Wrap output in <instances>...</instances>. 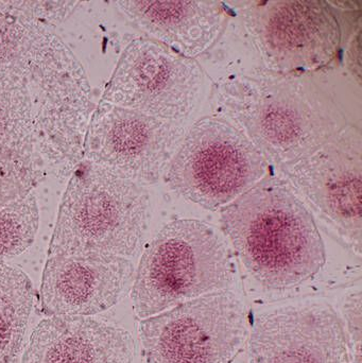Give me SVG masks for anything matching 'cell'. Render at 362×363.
Masks as SVG:
<instances>
[{
    "label": "cell",
    "mask_w": 362,
    "mask_h": 363,
    "mask_svg": "<svg viewBox=\"0 0 362 363\" xmlns=\"http://www.w3.org/2000/svg\"><path fill=\"white\" fill-rule=\"evenodd\" d=\"M150 211L145 186L83 160L62 196L48 256L135 257L148 230Z\"/></svg>",
    "instance_id": "277c9868"
},
{
    "label": "cell",
    "mask_w": 362,
    "mask_h": 363,
    "mask_svg": "<svg viewBox=\"0 0 362 363\" xmlns=\"http://www.w3.org/2000/svg\"><path fill=\"white\" fill-rule=\"evenodd\" d=\"M132 335L95 317L45 318L36 325L21 363H133Z\"/></svg>",
    "instance_id": "9a60e30c"
},
{
    "label": "cell",
    "mask_w": 362,
    "mask_h": 363,
    "mask_svg": "<svg viewBox=\"0 0 362 363\" xmlns=\"http://www.w3.org/2000/svg\"><path fill=\"white\" fill-rule=\"evenodd\" d=\"M217 104L278 168L310 155L348 125L334 96L304 74L233 77L219 86Z\"/></svg>",
    "instance_id": "7a4b0ae2"
},
{
    "label": "cell",
    "mask_w": 362,
    "mask_h": 363,
    "mask_svg": "<svg viewBox=\"0 0 362 363\" xmlns=\"http://www.w3.org/2000/svg\"><path fill=\"white\" fill-rule=\"evenodd\" d=\"M248 337L246 307L229 289L140 322L147 363H230Z\"/></svg>",
    "instance_id": "52a82bcc"
},
{
    "label": "cell",
    "mask_w": 362,
    "mask_h": 363,
    "mask_svg": "<svg viewBox=\"0 0 362 363\" xmlns=\"http://www.w3.org/2000/svg\"><path fill=\"white\" fill-rule=\"evenodd\" d=\"M135 267L119 256H48L40 283L46 318L95 317L118 304L133 285Z\"/></svg>",
    "instance_id": "4fadbf2b"
},
{
    "label": "cell",
    "mask_w": 362,
    "mask_h": 363,
    "mask_svg": "<svg viewBox=\"0 0 362 363\" xmlns=\"http://www.w3.org/2000/svg\"><path fill=\"white\" fill-rule=\"evenodd\" d=\"M249 336L248 363H351L344 322L325 303L266 311Z\"/></svg>",
    "instance_id": "7c38bea8"
},
{
    "label": "cell",
    "mask_w": 362,
    "mask_h": 363,
    "mask_svg": "<svg viewBox=\"0 0 362 363\" xmlns=\"http://www.w3.org/2000/svg\"><path fill=\"white\" fill-rule=\"evenodd\" d=\"M244 26L266 65L278 74H304L331 63L341 28L327 1L244 2Z\"/></svg>",
    "instance_id": "30bf717a"
},
{
    "label": "cell",
    "mask_w": 362,
    "mask_h": 363,
    "mask_svg": "<svg viewBox=\"0 0 362 363\" xmlns=\"http://www.w3.org/2000/svg\"><path fill=\"white\" fill-rule=\"evenodd\" d=\"M40 211L35 194L0 206V264L25 253L35 241Z\"/></svg>",
    "instance_id": "ac0fdd59"
},
{
    "label": "cell",
    "mask_w": 362,
    "mask_h": 363,
    "mask_svg": "<svg viewBox=\"0 0 362 363\" xmlns=\"http://www.w3.org/2000/svg\"><path fill=\"white\" fill-rule=\"evenodd\" d=\"M327 232L361 255L362 138L346 125L310 155L280 168Z\"/></svg>",
    "instance_id": "ba28073f"
},
{
    "label": "cell",
    "mask_w": 362,
    "mask_h": 363,
    "mask_svg": "<svg viewBox=\"0 0 362 363\" xmlns=\"http://www.w3.org/2000/svg\"><path fill=\"white\" fill-rule=\"evenodd\" d=\"M204 76L195 59L150 38L127 45L104 89L108 104L149 116L182 121L199 101Z\"/></svg>",
    "instance_id": "9c48e42d"
},
{
    "label": "cell",
    "mask_w": 362,
    "mask_h": 363,
    "mask_svg": "<svg viewBox=\"0 0 362 363\" xmlns=\"http://www.w3.org/2000/svg\"><path fill=\"white\" fill-rule=\"evenodd\" d=\"M0 70L25 80L40 153L60 177L83 161L85 133L95 104L86 72L52 27L0 1Z\"/></svg>",
    "instance_id": "6da1fadb"
},
{
    "label": "cell",
    "mask_w": 362,
    "mask_h": 363,
    "mask_svg": "<svg viewBox=\"0 0 362 363\" xmlns=\"http://www.w3.org/2000/svg\"><path fill=\"white\" fill-rule=\"evenodd\" d=\"M34 296L33 284L21 269L0 264V363H18Z\"/></svg>",
    "instance_id": "e0dca14e"
},
{
    "label": "cell",
    "mask_w": 362,
    "mask_h": 363,
    "mask_svg": "<svg viewBox=\"0 0 362 363\" xmlns=\"http://www.w3.org/2000/svg\"><path fill=\"white\" fill-rule=\"evenodd\" d=\"M45 167L25 80L0 70V206L32 192Z\"/></svg>",
    "instance_id": "5bb4252c"
},
{
    "label": "cell",
    "mask_w": 362,
    "mask_h": 363,
    "mask_svg": "<svg viewBox=\"0 0 362 363\" xmlns=\"http://www.w3.org/2000/svg\"><path fill=\"white\" fill-rule=\"evenodd\" d=\"M119 12L149 38L193 57L215 44L230 14L220 1H115Z\"/></svg>",
    "instance_id": "2e32d148"
},
{
    "label": "cell",
    "mask_w": 362,
    "mask_h": 363,
    "mask_svg": "<svg viewBox=\"0 0 362 363\" xmlns=\"http://www.w3.org/2000/svg\"><path fill=\"white\" fill-rule=\"evenodd\" d=\"M185 133L181 121L101 100L87 125L83 160L146 187L165 176Z\"/></svg>",
    "instance_id": "8fae6325"
},
{
    "label": "cell",
    "mask_w": 362,
    "mask_h": 363,
    "mask_svg": "<svg viewBox=\"0 0 362 363\" xmlns=\"http://www.w3.org/2000/svg\"><path fill=\"white\" fill-rule=\"evenodd\" d=\"M268 165L233 123L222 117H204L185 133L165 181L185 200L217 211L266 178Z\"/></svg>",
    "instance_id": "8992f818"
},
{
    "label": "cell",
    "mask_w": 362,
    "mask_h": 363,
    "mask_svg": "<svg viewBox=\"0 0 362 363\" xmlns=\"http://www.w3.org/2000/svg\"><path fill=\"white\" fill-rule=\"evenodd\" d=\"M81 1H14L15 8L26 16L55 27L69 18Z\"/></svg>",
    "instance_id": "d6986e66"
},
{
    "label": "cell",
    "mask_w": 362,
    "mask_h": 363,
    "mask_svg": "<svg viewBox=\"0 0 362 363\" xmlns=\"http://www.w3.org/2000/svg\"><path fill=\"white\" fill-rule=\"evenodd\" d=\"M231 255L216 230L196 219L166 224L148 243L131 288L140 320L229 289L234 281Z\"/></svg>",
    "instance_id": "5b68a950"
},
{
    "label": "cell",
    "mask_w": 362,
    "mask_h": 363,
    "mask_svg": "<svg viewBox=\"0 0 362 363\" xmlns=\"http://www.w3.org/2000/svg\"><path fill=\"white\" fill-rule=\"evenodd\" d=\"M342 315L346 322V342L351 363H361V292L354 291L346 296L342 305Z\"/></svg>",
    "instance_id": "ffe728a7"
},
{
    "label": "cell",
    "mask_w": 362,
    "mask_h": 363,
    "mask_svg": "<svg viewBox=\"0 0 362 363\" xmlns=\"http://www.w3.org/2000/svg\"><path fill=\"white\" fill-rule=\"evenodd\" d=\"M220 223L246 270L267 289L298 287L327 262L314 216L283 179L266 177L222 207Z\"/></svg>",
    "instance_id": "3957f363"
}]
</instances>
